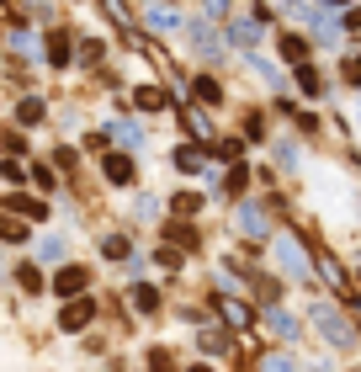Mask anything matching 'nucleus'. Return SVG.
Wrapping results in <instances>:
<instances>
[{
    "mask_svg": "<svg viewBox=\"0 0 361 372\" xmlns=\"http://www.w3.org/2000/svg\"><path fill=\"white\" fill-rule=\"evenodd\" d=\"M292 16H298L303 27H313L324 43H335V37H340V6H292Z\"/></svg>",
    "mask_w": 361,
    "mask_h": 372,
    "instance_id": "nucleus-1",
    "label": "nucleus"
},
{
    "mask_svg": "<svg viewBox=\"0 0 361 372\" xmlns=\"http://www.w3.org/2000/svg\"><path fill=\"white\" fill-rule=\"evenodd\" d=\"M313 324H319L335 346H350V340H356V335H350V319L335 309V303H313Z\"/></svg>",
    "mask_w": 361,
    "mask_h": 372,
    "instance_id": "nucleus-2",
    "label": "nucleus"
},
{
    "mask_svg": "<svg viewBox=\"0 0 361 372\" xmlns=\"http://www.w3.org/2000/svg\"><path fill=\"white\" fill-rule=\"evenodd\" d=\"M277 266L287 276H308L313 266H308V250L298 245V234H277Z\"/></svg>",
    "mask_w": 361,
    "mask_h": 372,
    "instance_id": "nucleus-3",
    "label": "nucleus"
},
{
    "mask_svg": "<svg viewBox=\"0 0 361 372\" xmlns=\"http://www.w3.org/2000/svg\"><path fill=\"white\" fill-rule=\"evenodd\" d=\"M192 43L202 59H223V37L213 32V22H192Z\"/></svg>",
    "mask_w": 361,
    "mask_h": 372,
    "instance_id": "nucleus-4",
    "label": "nucleus"
},
{
    "mask_svg": "<svg viewBox=\"0 0 361 372\" xmlns=\"http://www.w3.org/2000/svg\"><path fill=\"white\" fill-rule=\"evenodd\" d=\"M101 170H107L112 186H128V181H133V160L128 155H107V160H101Z\"/></svg>",
    "mask_w": 361,
    "mask_h": 372,
    "instance_id": "nucleus-5",
    "label": "nucleus"
},
{
    "mask_svg": "<svg viewBox=\"0 0 361 372\" xmlns=\"http://www.w3.org/2000/svg\"><path fill=\"white\" fill-rule=\"evenodd\" d=\"M239 234H265V213H261V203H239Z\"/></svg>",
    "mask_w": 361,
    "mask_h": 372,
    "instance_id": "nucleus-6",
    "label": "nucleus"
},
{
    "mask_svg": "<svg viewBox=\"0 0 361 372\" xmlns=\"http://www.w3.org/2000/svg\"><path fill=\"white\" fill-rule=\"evenodd\" d=\"M85 282H91V271H85V266H64V271H59V282H53V288H59L64 298H74V293H80Z\"/></svg>",
    "mask_w": 361,
    "mask_h": 372,
    "instance_id": "nucleus-7",
    "label": "nucleus"
},
{
    "mask_svg": "<svg viewBox=\"0 0 361 372\" xmlns=\"http://www.w3.org/2000/svg\"><path fill=\"white\" fill-rule=\"evenodd\" d=\"M149 27H155V32H180V27H186V22H180V11H165V6H149Z\"/></svg>",
    "mask_w": 361,
    "mask_h": 372,
    "instance_id": "nucleus-8",
    "label": "nucleus"
},
{
    "mask_svg": "<svg viewBox=\"0 0 361 372\" xmlns=\"http://www.w3.org/2000/svg\"><path fill=\"white\" fill-rule=\"evenodd\" d=\"M112 139H117V144H128V149H144V128H138V122H112Z\"/></svg>",
    "mask_w": 361,
    "mask_h": 372,
    "instance_id": "nucleus-9",
    "label": "nucleus"
},
{
    "mask_svg": "<svg viewBox=\"0 0 361 372\" xmlns=\"http://www.w3.org/2000/svg\"><path fill=\"white\" fill-rule=\"evenodd\" d=\"M265 324H271V330H277V335H287V340L298 335V324H292V314H282L277 303H265Z\"/></svg>",
    "mask_w": 361,
    "mask_h": 372,
    "instance_id": "nucleus-10",
    "label": "nucleus"
},
{
    "mask_svg": "<svg viewBox=\"0 0 361 372\" xmlns=\"http://www.w3.org/2000/svg\"><path fill=\"white\" fill-rule=\"evenodd\" d=\"M64 330H80V324H91V303H70V309L59 314Z\"/></svg>",
    "mask_w": 361,
    "mask_h": 372,
    "instance_id": "nucleus-11",
    "label": "nucleus"
},
{
    "mask_svg": "<svg viewBox=\"0 0 361 372\" xmlns=\"http://www.w3.org/2000/svg\"><path fill=\"white\" fill-rule=\"evenodd\" d=\"M133 303H138V314H155L159 309V293L149 288V282H138V288H133Z\"/></svg>",
    "mask_w": 361,
    "mask_h": 372,
    "instance_id": "nucleus-12",
    "label": "nucleus"
},
{
    "mask_svg": "<svg viewBox=\"0 0 361 372\" xmlns=\"http://www.w3.org/2000/svg\"><path fill=\"white\" fill-rule=\"evenodd\" d=\"M138 107H144V112H159V107H165V91H155V85H138Z\"/></svg>",
    "mask_w": 361,
    "mask_h": 372,
    "instance_id": "nucleus-13",
    "label": "nucleus"
},
{
    "mask_svg": "<svg viewBox=\"0 0 361 372\" xmlns=\"http://www.w3.org/2000/svg\"><path fill=\"white\" fill-rule=\"evenodd\" d=\"M59 255H64V240H59V234L37 240V261H59Z\"/></svg>",
    "mask_w": 361,
    "mask_h": 372,
    "instance_id": "nucleus-14",
    "label": "nucleus"
},
{
    "mask_svg": "<svg viewBox=\"0 0 361 372\" xmlns=\"http://www.w3.org/2000/svg\"><path fill=\"white\" fill-rule=\"evenodd\" d=\"M16 117H22L27 128H32V122H43V101H37V96H27L22 107H16Z\"/></svg>",
    "mask_w": 361,
    "mask_h": 372,
    "instance_id": "nucleus-15",
    "label": "nucleus"
},
{
    "mask_svg": "<svg viewBox=\"0 0 361 372\" xmlns=\"http://www.w3.org/2000/svg\"><path fill=\"white\" fill-rule=\"evenodd\" d=\"M223 346H229V335H223V330H202V351H207V357H218Z\"/></svg>",
    "mask_w": 361,
    "mask_h": 372,
    "instance_id": "nucleus-16",
    "label": "nucleus"
},
{
    "mask_svg": "<svg viewBox=\"0 0 361 372\" xmlns=\"http://www.w3.org/2000/svg\"><path fill=\"white\" fill-rule=\"evenodd\" d=\"M101 250H107V255H112V261H122V266H128V255H133V245H128V240H117V234H112V240H107V245H101Z\"/></svg>",
    "mask_w": 361,
    "mask_h": 372,
    "instance_id": "nucleus-17",
    "label": "nucleus"
},
{
    "mask_svg": "<svg viewBox=\"0 0 361 372\" xmlns=\"http://www.w3.org/2000/svg\"><path fill=\"white\" fill-rule=\"evenodd\" d=\"M16 282H22L27 293H43V276H37V266H22V271H16Z\"/></svg>",
    "mask_w": 361,
    "mask_h": 372,
    "instance_id": "nucleus-18",
    "label": "nucleus"
},
{
    "mask_svg": "<svg viewBox=\"0 0 361 372\" xmlns=\"http://www.w3.org/2000/svg\"><path fill=\"white\" fill-rule=\"evenodd\" d=\"M255 32H261L255 16H250V22H234V43H255Z\"/></svg>",
    "mask_w": 361,
    "mask_h": 372,
    "instance_id": "nucleus-19",
    "label": "nucleus"
},
{
    "mask_svg": "<svg viewBox=\"0 0 361 372\" xmlns=\"http://www.w3.org/2000/svg\"><path fill=\"white\" fill-rule=\"evenodd\" d=\"M11 207H16V213H32V218H43V213H48V207H43V203H32V197H11Z\"/></svg>",
    "mask_w": 361,
    "mask_h": 372,
    "instance_id": "nucleus-20",
    "label": "nucleus"
},
{
    "mask_svg": "<svg viewBox=\"0 0 361 372\" xmlns=\"http://www.w3.org/2000/svg\"><path fill=\"white\" fill-rule=\"evenodd\" d=\"M48 59L53 64H70V43H64V37H48Z\"/></svg>",
    "mask_w": 361,
    "mask_h": 372,
    "instance_id": "nucleus-21",
    "label": "nucleus"
},
{
    "mask_svg": "<svg viewBox=\"0 0 361 372\" xmlns=\"http://www.w3.org/2000/svg\"><path fill=\"white\" fill-rule=\"evenodd\" d=\"M176 165L180 170H202V155H197V149H176Z\"/></svg>",
    "mask_w": 361,
    "mask_h": 372,
    "instance_id": "nucleus-22",
    "label": "nucleus"
},
{
    "mask_svg": "<svg viewBox=\"0 0 361 372\" xmlns=\"http://www.w3.org/2000/svg\"><path fill=\"white\" fill-rule=\"evenodd\" d=\"M261 372H298V361H292V357H265Z\"/></svg>",
    "mask_w": 361,
    "mask_h": 372,
    "instance_id": "nucleus-23",
    "label": "nucleus"
},
{
    "mask_svg": "<svg viewBox=\"0 0 361 372\" xmlns=\"http://www.w3.org/2000/svg\"><path fill=\"white\" fill-rule=\"evenodd\" d=\"M223 309H229V319H234V324H250V309H244L239 298H229V303H223Z\"/></svg>",
    "mask_w": 361,
    "mask_h": 372,
    "instance_id": "nucleus-24",
    "label": "nucleus"
},
{
    "mask_svg": "<svg viewBox=\"0 0 361 372\" xmlns=\"http://www.w3.org/2000/svg\"><path fill=\"white\" fill-rule=\"evenodd\" d=\"M303 49H308L303 37H282V53H287V59H303Z\"/></svg>",
    "mask_w": 361,
    "mask_h": 372,
    "instance_id": "nucleus-25",
    "label": "nucleus"
},
{
    "mask_svg": "<svg viewBox=\"0 0 361 372\" xmlns=\"http://www.w3.org/2000/svg\"><path fill=\"white\" fill-rule=\"evenodd\" d=\"M197 207H202V197H192V192L176 197V213H197Z\"/></svg>",
    "mask_w": 361,
    "mask_h": 372,
    "instance_id": "nucleus-26",
    "label": "nucleus"
},
{
    "mask_svg": "<svg viewBox=\"0 0 361 372\" xmlns=\"http://www.w3.org/2000/svg\"><path fill=\"white\" fill-rule=\"evenodd\" d=\"M149 367H155V372H176V361H170V351H155V357H149Z\"/></svg>",
    "mask_w": 361,
    "mask_h": 372,
    "instance_id": "nucleus-27",
    "label": "nucleus"
},
{
    "mask_svg": "<svg viewBox=\"0 0 361 372\" xmlns=\"http://www.w3.org/2000/svg\"><path fill=\"white\" fill-rule=\"evenodd\" d=\"M298 85H303V91H319V75H313L308 64H303V70H298Z\"/></svg>",
    "mask_w": 361,
    "mask_h": 372,
    "instance_id": "nucleus-28",
    "label": "nucleus"
},
{
    "mask_svg": "<svg viewBox=\"0 0 361 372\" xmlns=\"http://www.w3.org/2000/svg\"><path fill=\"white\" fill-rule=\"evenodd\" d=\"M133 207H138V213H144V218H155V213H159V197H138V203H133Z\"/></svg>",
    "mask_w": 361,
    "mask_h": 372,
    "instance_id": "nucleus-29",
    "label": "nucleus"
},
{
    "mask_svg": "<svg viewBox=\"0 0 361 372\" xmlns=\"http://www.w3.org/2000/svg\"><path fill=\"white\" fill-rule=\"evenodd\" d=\"M346 80H350V85H361V59H346Z\"/></svg>",
    "mask_w": 361,
    "mask_h": 372,
    "instance_id": "nucleus-30",
    "label": "nucleus"
},
{
    "mask_svg": "<svg viewBox=\"0 0 361 372\" xmlns=\"http://www.w3.org/2000/svg\"><path fill=\"white\" fill-rule=\"evenodd\" d=\"M192 372H213V367H192Z\"/></svg>",
    "mask_w": 361,
    "mask_h": 372,
    "instance_id": "nucleus-31",
    "label": "nucleus"
}]
</instances>
